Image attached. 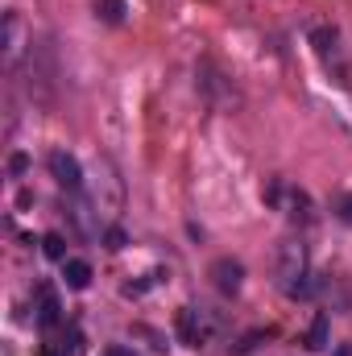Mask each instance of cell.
I'll list each match as a JSON object with an SVG mask.
<instances>
[{"label": "cell", "instance_id": "e0dca14e", "mask_svg": "<svg viewBox=\"0 0 352 356\" xmlns=\"http://www.w3.org/2000/svg\"><path fill=\"white\" fill-rule=\"evenodd\" d=\"M336 216H340L344 224H352V195H344V199H340V207H336Z\"/></svg>", "mask_w": 352, "mask_h": 356}, {"label": "cell", "instance_id": "277c9868", "mask_svg": "<svg viewBox=\"0 0 352 356\" xmlns=\"http://www.w3.org/2000/svg\"><path fill=\"white\" fill-rule=\"evenodd\" d=\"M95 186H91V207H99L104 216H116L120 211V203H125V186H120V178L112 170V162H99L95 166Z\"/></svg>", "mask_w": 352, "mask_h": 356}, {"label": "cell", "instance_id": "2e32d148", "mask_svg": "<svg viewBox=\"0 0 352 356\" xmlns=\"http://www.w3.org/2000/svg\"><path fill=\"white\" fill-rule=\"evenodd\" d=\"M265 336H269V332H249V336H245L232 353H249V348H257V340H265Z\"/></svg>", "mask_w": 352, "mask_h": 356}, {"label": "cell", "instance_id": "8fae6325", "mask_svg": "<svg viewBox=\"0 0 352 356\" xmlns=\"http://www.w3.org/2000/svg\"><path fill=\"white\" fill-rule=\"evenodd\" d=\"M125 13H129L125 0H95V17L104 25H125Z\"/></svg>", "mask_w": 352, "mask_h": 356}, {"label": "cell", "instance_id": "8992f818", "mask_svg": "<svg viewBox=\"0 0 352 356\" xmlns=\"http://www.w3.org/2000/svg\"><path fill=\"white\" fill-rule=\"evenodd\" d=\"M207 277H211V286L220 290V294H241V286H245V266L237 261V257H216L211 269H207Z\"/></svg>", "mask_w": 352, "mask_h": 356}, {"label": "cell", "instance_id": "5bb4252c", "mask_svg": "<svg viewBox=\"0 0 352 356\" xmlns=\"http://www.w3.org/2000/svg\"><path fill=\"white\" fill-rule=\"evenodd\" d=\"M58 353H63V356H83V332H79V327H67V336H63Z\"/></svg>", "mask_w": 352, "mask_h": 356}, {"label": "cell", "instance_id": "7a4b0ae2", "mask_svg": "<svg viewBox=\"0 0 352 356\" xmlns=\"http://www.w3.org/2000/svg\"><path fill=\"white\" fill-rule=\"evenodd\" d=\"M220 315H211V311H203V307H182L175 315V332H178V340L186 344V348H207L216 336H220Z\"/></svg>", "mask_w": 352, "mask_h": 356}, {"label": "cell", "instance_id": "9c48e42d", "mask_svg": "<svg viewBox=\"0 0 352 356\" xmlns=\"http://www.w3.org/2000/svg\"><path fill=\"white\" fill-rule=\"evenodd\" d=\"M311 46H315V54H319L323 63L340 58V33L328 29V25H315V29H311Z\"/></svg>", "mask_w": 352, "mask_h": 356}, {"label": "cell", "instance_id": "6da1fadb", "mask_svg": "<svg viewBox=\"0 0 352 356\" xmlns=\"http://www.w3.org/2000/svg\"><path fill=\"white\" fill-rule=\"evenodd\" d=\"M262 195H265V203H269L273 211H282L290 224H311V220H315V203H311V195L298 191V186H290L286 178H269Z\"/></svg>", "mask_w": 352, "mask_h": 356}, {"label": "cell", "instance_id": "5b68a950", "mask_svg": "<svg viewBox=\"0 0 352 356\" xmlns=\"http://www.w3.org/2000/svg\"><path fill=\"white\" fill-rule=\"evenodd\" d=\"M46 166H50L54 182H58L67 195H79V191H83V166H79V158H75V154H67V149H54V154L46 158Z\"/></svg>", "mask_w": 352, "mask_h": 356}, {"label": "cell", "instance_id": "7c38bea8", "mask_svg": "<svg viewBox=\"0 0 352 356\" xmlns=\"http://www.w3.org/2000/svg\"><path fill=\"white\" fill-rule=\"evenodd\" d=\"M307 348L311 353H323L328 348V315H315L311 327H307Z\"/></svg>", "mask_w": 352, "mask_h": 356}, {"label": "cell", "instance_id": "4fadbf2b", "mask_svg": "<svg viewBox=\"0 0 352 356\" xmlns=\"http://www.w3.org/2000/svg\"><path fill=\"white\" fill-rule=\"evenodd\" d=\"M42 253H46L50 261H67V241H63L58 232H46V236H42Z\"/></svg>", "mask_w": 352, "mask_h": 356}, {"label": "cell", "instance_id": "52a82bcc", "mask_svg": "<svg viewBox=\"0 0 352 356\" xmlns=\"http://www.w3.org/2000/svg\"><path fill=\"white\" fill-rule=\"evenodd\" d=\"M21 50H25V25L17 13H4V63L13 67L21 58Z\"/></svg>", "mask_w": 352, "mask_h": 356}, {"label": "cell", "instance_id": "d6986e66", "mask_svg": "<svg viewBox=\"0 0 352 356\" xmlns=\"http://www.w3.org/2000/svg\"><path fill=\"white\" fill-rule=\"evenodd\" d=\"M42 356H63V353H58V348H46V353H42Z\"/></svg>", "mask_w": 352, "mask_h": 356}, {"label": "cell", "instance_id": "ba28073f", "mask_svg": "<svg viewBox=\"0 0 352 356\" xmlns=\"http://www.w3.org/2000/svg\"><path fill=\"white\" fill-rule=\"evenodd\" d=\"M58 319H63L58 294H54V286H50V282H42V286H38V327H54Z\"/></svg>", "mask_w": 352, "mask_h": 356}, {"label": "cell", "instance_id": "3957f363", "mask_svg": "<svg viewBox=\"0 0 352 356\" xmlns=\"http://www.w3.org/2000/svg\"><path fill=\"white\" fill-rule=\"evenodd\" d=\"M307 273H311L307 245H303V241H282V245H278V257H273V282L290 294V290H294Z\"/></svg>", "mask_w": 352, "mask_h": 356}, {"label": "cell", "instance_id": "30bf717a", "mask_svg": "<svg viewBox=\"0 0 352 356\" xmlns=\"http://www.w3.org/2000/svg\"><path fill=\"white\" fill-rule=\"evenodd\" d=\"M63 282H67V290H88L91 286V266L83 257H67L63 261Z\"/></svg>", "mask_w": 352, "mask_h": 356}, {"label": "cell", "instance_id": "ac0fdd59", "mask_svg": "<svg viewBox=\"0 0 352 356\" xmlns=\"http://www.w3.org/2000/svg\"><path fill=\"white\" fill-rule=\"evenodd\" d=\"M25 166H29V162H25L21 154H13V158H8V170H13V175H25Z\"/></svg>", "mask_w": 352, "mask_h": 356}, {"label": "cell", "instance_id": "9a60e30c", "mask_svg": "<svg viewBox=\"0 0 352 356\" xmlns=\"http://www.w3.org/2000/svg\"><path fill=\"white\" fill-rule=\"evenodd\" d=\"M104 249H112V253L125 249V232H120V228H108V232H104Z\"/></svg>", "mask_w": 352, "mask_h": 356}]
</instances>
